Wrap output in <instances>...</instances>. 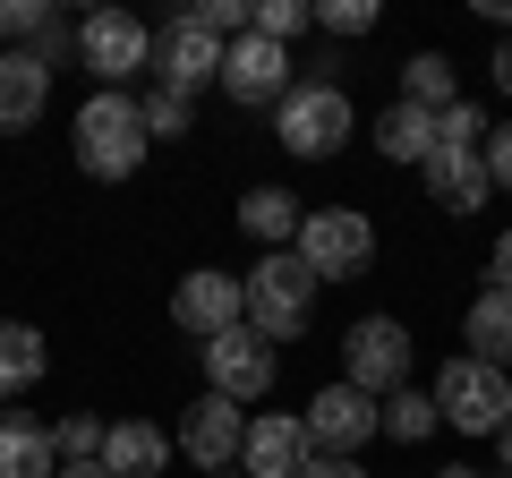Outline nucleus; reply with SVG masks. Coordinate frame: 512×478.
<instances>
[{
	"label": "nucleus",
	"mask_w": 512,
	"mask_h": 478,
	"mask_svg": "<svg viewBox=\"0 0 512 478\" xmlns=\"http://www.w3.org/2000/svg\"><path fill=\"white\" fill-rule=\"evenodd\" d=\"M69 146H77V171H86V180H137L146 154H154L137 94H103L94 86L86 103H77V120H69Z\"/></svg>",
	"instance_id": "1"
},
{
	"label": "nucleus",
	"mask_w": 512,
	"mask_h": 478,
	"mask_svg": "<svg viewBox=\"0 0 512 478\" xmlns=\"http://www.w3.org/2000/svg\"><path fill=\"white\" fill-rule=\"evenodd\" d=\"M350 129H359V111H350V94L333 86V77H299V86L274 103V137H282V154H299V163H333V154L350 146Z\"/></svg>",
	"instance_id": "2"
},
{
	"label": "nucleus",
	"mask_w": 512,
	"mask_h": 478,
	"mask_svg": "<svg viewBox=\"0 0 512 478\" xmlns=\"http://www.w3.org/2000/svg\"><path fill=\"white\" fill-rule=\"evenodd\" d=\"M239 291H248V325L265 333V342H299L325 282L299 265V248H265V257H256V274H239Z\"/></svg>",
	"instance_id": "3"
},
{
	"label": "nucleus",
	"mask_w": 512,
	"mask_h": 478,
	"mask_svg": "<svg viewBox=\"0 0 512 478\" xmlns=\"http://www.w3.org/2000/svg\"><path fill=\"white\" fill-rule=\"evenodd\" d=\"M427 393H436V419L453 436H504V419H512V376L487 368V359H470V350H453Z\"/></svg>",
	"instance_id": "4"
},
{
	"label": "nucleus",
	"mask_w": 512,
	"mask_h": 478,
	"mask_svg": "<svg viewBox=\"0 0 512 478\" xmlns=\"http://www.w3.org/2000/svg\"><path fill=\"white\" fill-rule=\"evenodd\" d=\"M77 60L94 69L103 94H137V77H154V26L128 18V9H94L77 26Z\"/></svg>",
	"instance_id": "5"
},
{
	"label": "nucleus",
	"mask_w": 512,
	"mask_h": 478,
	"mask_svg": "<svg viewBox=\"0 0 512 478\" xmlns=\"http://www.w3.org/2000/svg\"><path fill=\"white\" fill-rule=\"evenodd\" d=\"M291 248H299V265H308L316 282H350L376 257V222H367L359 205H308V222H299Z\"/></svg>",
	"instance_id": "6"
},
{
	"label": "nucleus",
	"mask_w": 512,
	"mask_h": 478,
	"mask_svg": "<svg viewBox=\"0 0 512 478\" xmlns=\"http://www.w3.org/2000/svg\"><path fill=\"white\" fill-rule=\"evenodd\" d=\"M342 385H359L367 402H393L410 385V325L402 316H359L342 333Z\"/></svg>",
	"instance_id": "7"
},
{
	"label": "nucleus",
	"mask_w": 512,
	"mask_h": 478,
	"mask_svg": "<svg viewBox=\"0 0 512 478\" xmlns=\"http://www.w3.org/2000/svg\"><path fill=\"white\" fill-rule=\"evenodd\" d=\"M197 350H205V393H222V402H265L282 385V350L256 325H231V333H214Z\"/></svg>",
	"instance_id": "8"
},
{
	"label": "nucleus",
	"mask_w": 512,
	"mask_h": 478,
	"mask_svg": "<svg viewBox=\"0 0 512 478\" xmlns=\"http://www.w3.org/2000/svg\"><path fill=\"white\" fill-rule=\"evenodd\" d=\"M299 427H308V453L359 461L367 444L384 436V402H367L359 385H316V402L299 410Z\"/></svg>",
	"instance_id": "9"
},
{
	"label": "nucleus",
	"mask_w": 512,
	"mask_h": 478,
	"mask_svg": "<svg viewBox=\"0 0 512 478\" xmlns=\"http://www.w3.org/2000/svg\"><path fill=\"white\" fill-rule=\"evenodd\" d=\"M154 86H163V94H180V103H197L205 86H222V43L205 35V26L188 18V9L163 26V35H154Z\"/></svg>",
	"instance_id": "10"
},
{
	"label": "nucleus",
	"mask_w": 512,
	"mask_h": 478,
	"mask_svg": "<svg viewBox=\"0 0 512 478\" xmlns=\"http://www.w3.org/2000/svg\"><path fill=\"white\" fill-rule=\"evenodd\" d=\"M291 86L299 77H291V52H282V43H265V35L222 43V94H231L239 111H274Z\"/></svg>",
	"instance_id": "11"
},
{
	"label": "nucleus",
	"mask_w": 512,
	"mask_h": 478,
	"mask_svg": "<svg viewBox=\"0 0 512 478\" xmlns=\"http://www.w3.org/2000/svg\"><path fill=\"white\" fill-rule=\"evenodd\" d=\"M171 325L197 333V342H214V333L248 325V291H239V274H222V265L180 274V291H171Z\"/></svg>",
	"instance_id": "12"
},
{
	"label": "nucleus",
	"mask_w": 512,
	"mask_h": 478,
	"mask_svg": "<svg viewBox=\"0 0 512 478\" xmlns=\"http://www.w3.org/2000/svg\"><path fill=\"white\" fill-rule=\"evenodd\" d=\"M239 436H248V410L222 402V393H205V402L180 419V436H171V444H180V453L214 478V470H231V461H239Z\"/></svg>",
	"instance_id": "13"
},
{
	"label": "nucleus",
	"mask_w": 512,
	"mask_h": 478,
	"mask_svg": "<svg viewBox=\"0 0 512 478\" xmlns=\"http://www.w3.org/2000/svg\"><path fill=\"white\" fill-rule=\"evenodd\" d=\"M239 470L248 478H299L308 470V427L291 410H256L248 436H239Z\"/></svg>",
	"instance_id": "14"
},
{
	"label": "nucleus",
	"mask_w": 512,
	"mask_h": 478,
	"mask_svg": "<svg viewBox=\"0 0 512 478\" xmlns=\"http://www.w3.org/2000/svg\"><path fill=\"white\" fill-rule=\"evenodd\" d=\"M419 180H427V205H444V214H478V205L495 197L487 154H478V146H436L419 163Z\"/></svg>",
	"instance_id": "15"
},
{
	"label": "nucleus",
	"mask_w": 512,
	"mask_h": 478,
	"mask_svg": "<svg viewBox=\"0 0 512 478\" xmlns=\"http://www.w3.org/2000/svg\"><path fill=\"white\" fill-rule=\"evenodd\" d=\"M171 453H180V444H171V427H154V419L103 427V470H111V478H163Z\"/></svg>",
	"instance_id": "16"
},
{
	"label": "nucleus",
	"mask_w": 512,
	"mask_h": 478,
	"mask_svg": "<svg viewBox=\"0 0 512 478\" xmlns=\"http://www.w3.org/2000/svg\"><path fill=\"white\" fill-rule=\"evenodd\" d=\"M43 103H52V69L26 60L18 43H9V52H0V137H9V129H35Z\"/></svg>",
	"instance_id": "17"
},
{
	"label": "nucleus",
	"mask_w": 512,
	"mask_h": 478,
	"mask_svg": "<svg viewBox=\"0 0 512 478\" xmlns=\"http://www.w3.org/2000/svg\"><path fill=\"white\" fill-rule=\"evenodd\" d=\"M0 478H60L52 427L26 419V410H0Z\"/></svg>",
	"instance_id": "18"
},
{
	"label": "nucleus",
	"mask_w": 512,
	"mask_h": 478,
	"mask_svg": "<svg viewBox=\"0 0 512 478\" xmlns=\"http://www.w3.org/2000/svg\"><path fill=\"white\" fill-rule=\"evenodd\" d=\"M43 368H52V342L26 316H0V402H18L26 385H43Z\"/></svg>",
	"instance_id": "19"
},
{
	"label": "nucleus",
	"mask_w": 512,
	"mask_h": 478,
	"mask_svg": "<svg viewBox=\"0 0 512 478\" xmlns=\"http://www.w3.org/2000/svg\"><path fill=\"white\" fill-rule=\"evenodd\" d=\"M461 342H470V359H487V368H512V291H478L470 316H461Z\"/></svg>",
	"instance_id": "20"
},
{
	"label": "nucleus",
	"mask_w": 512,
	"mask_h": 478,
	"mask_svg": "<svg viewBox=\"0 0 512 478\" xmlns=\"http://www.w3.org/2000/svg\"><path fill=\"white\" fill-rule=\"evenodd\" d=\"M376 154H384V163H410V171H419L427 154H436V111H419V103H384V120H376Z\"/></svg>",
	"instance_id": "21"
},
{
	"label": "nucleus",
	"mask_w": 512,
	"mask_h": 478,
	"mask_svg": "<svg viewBox=\"0 0 512 478\" xmlns=\"http://www.w3.org/2000/svg\"><path fill=\"white\" fill-rule=\"evenodd\" d=\"M299 222H308V205H299L291 188H248V197H239V231L265 239V248H291Z\"/></svg>",
	"instance_id": "22"
},
{
	"label": "nucleus",
	"mask_w": 512,
	"mask_h": 478,
	"mask_svg": "<svg viewBox=\"0 0 512 478\" xmlns=\"http://www.w3.org/2000/svg\"><path fill=\"white\" fill-rule=\"evenodd\" d=\"M402 103H419V111H453V103H461L453 60H444V52H410V69H402Z\"/></svg>",
	"instance_id": "23"
},
{
	"label": "nucleus",
	"mask_w": 512,
	"mask_h": 478,
	"mask_svg": "<svg viewBox=\"0 0 512 478\" xmlns=\"http://www.w3.org/2000/svg\"><path fill=\"white\" fill-rule=\"evenodd\" d=\"M436 393H427V385H402V393H393V402H384V436H393V444H427V436H436Z\"/></svg>",
	"instance_id": "24"
},
{
	"label": "nucleus",
	"mask_w": 512,
	"mask_h": 478,
	"mask_svg": "<svg viewBox=\"0 0 512 478\" xmlns=\"http://www.w3.org/2000/svg\"><path fill=\"white\" fill-rule=\"evenodd\" d=\"M137 111H146V137L163 146V137H197V103H180V94H137Z\"/></svg>",
	"instance_id": "25"
},
{
	"label": "nucleus",
	"mask_w": 512,
	"mask_h": 478,
	"mask_svg": "<svg viewBox=\"0 0 512 478\" xmlns=\"http://www.w3.org/2000/svg\"><path fill=\"white\" fill-rule=\"evenodd\" d=\"M299 26H316L308 0H256V26H248V35H265V43H282V52H291Z\"/></svg>",
	"instance_id": "26"
},
{
	"label": "nucleus",
	"mask_w": 512,
	"mask_h": 478,
	"mask_svg": "<svg viewBox=\"0 0 512 478\" xmlns=\"http://www.w3.org/2000/svg\"><path fill=\"white\" fill-rule=\"evenodd\" d=\"M18 52H26V60H43V69H60V60L77 52V26H60L52 9H43V18L26 26V43H18Z\"/></svg>",
	"instance_id": "27"
},
{
	"label": "nucleus",
	"mask_w": 512,
	"mask_h": 478,
	"mask_svg": "<svg viewBox=\"0 0 512 478\" xmlns=\"http://www.w3.org/2000/svg\"><path fill=\"white\" fill-rule=\"evenodd\" d=\"M316 26L342 35V43H359V35H376V0H316Z\"/></svg>",
	"instance_id": "28"
},
{
	"label": "nucleus",
	"mask_w": 512,
	"mask_h": 478,
	"mask_svg": "<svg viewBox=\"0 0 512 478\" xmlns=\"http://www.w3.org/2000/svg\"><path fill=\"white\" fill-rule=\"evenodd\" d=\"M52 453L60 461H103V419H60L52 427Z\"/></svg>",
	"instance_id": "29"
},
{
	"label": "nucleus",
	"mask_w": 512,
	"mask_h": 478,
	"mask_svg": "<svg viewBox=\"0 0 512 478\" xmlns=\"http://www.w3.org/2000/svg\"><path fill=\"white\" fill-rule=\"evenodd\" d=\"M436 146H487V120H478V103L436 111Z\"/></svg>",
	"instance_id": "30"
},
{
	"label": "nucleus",
	"mask_w": 512,
	"mask_h": 478,
	"mask_svg": "<svg viewBox=\"0 0 512 478\" xmlns=\"http://www.w3.org/2000/svg\"><path fill=\"white\" fill-rule=\"evenodd\" d=\"M478 154H487V180L512 197V129H487V146H478Z\"/></svg>",
	"instance_id": "31"
},
{
	"label": "nucleus",
	"mask_w": 512,
	"mask_h": 478,
	"mask_svg": "<svg viewBox=\"0 0 512 478\" xmlns=\"http://www.w3.org/2000/svg\"><path fill=\"white\" fill-rule=\"evenodd\" d=\"M487 282H495V291H512V231L487 248Z\"/></svg>",
	"instance_id": "32"
},
{
	"label": "nucleus",
	"mask_w": 512,
	"mask_h": 478,
	"mask_svg": "<svg viewBox=\"0 0 512 478\" xmlns=\"http://www.w3.org/2000/svg\"><path fill=\"white\" fill-rule=\"evenodd\" d=\"M299 478H367V470H359V461H333V453H308V470H299Z\"/></svg>",
	"instance_id": "33"
},
{
	"label": "nucleus",
	"mask_w": 512,
	"mask_h": 478,
	"mask_svg": "<svg viewBox=\"0 0 512 478\" xmlns=\"http://www.w3.org/2000/svg\"><path fill=\"white\" fill-rule=\"evenodd\" d=\"M26 35V18H18V0H0V52H9V43Z\"/></svg>",
	"instance_id": "34"
},
{
	"label": "nucleus",
	"mask_w": 512,
	"mask_h": 478,
	"mask_svg": "<svg viewBox=\"0 0 512 478\" xmlns=\"http://www.w3.org/2000/svg\"><path fill=\"white\" fill-rule=\"evenodd\" d=\"M60 478H111L103 461H60Z\"/></svg>",
	"instance_id": "35"
},
{
	"label": "nucleus",
	"mask_w": 512,
	"mask_h": 478,
	"mask_svg": "<svg viewBox=\"0 0 512 478\" xmlns=\"http://www.w3.org/2000/svg\"><path fill=\"white\" fill-rule=\"evenodd\" d=\"M487 69H495V86L512 94V43H504V52H495V60H487Z\"/></svg>",
	"instance_id": "36"
},
{
	"label": "nucleus",
	"mask_w": 512,
	"mask_h": 478,
	"mask_svg": "<svg viewBox=\"0 0 512 478\" xmlns=\"http://www.w3.org/2000/svg\"><path fill=\"white\" fill-rule=\"evenodd\" d=\"M495 461H504L495 478H512V419H504V436H495Z\"/></svg>",
	"instance_id": "37"
},
{
	"label": "nucleus",
	"mask_w": 512,
	"mask_h": 478,
	"mask_svg": "<svg viewBox=\"0 0 512 478\" xmlns=\"http://www.w3.org/2000/svg\"><path fill=\"white\" fill-rule=\"evenodd\" d=\"M478 18H495V26H512V0H478Z\"/></svg>",
	"instance_id": "38"
},
{
	"label": "nucleus",
	"mask_w": 512,
	"mask_h": 478,
	"mask_svg": "<svg viewBox=\"0 0 512 478\" xmlns=\"http://www.w3.org/2000/svg\"><path fill=\"white\" fill-rule=\"evenodd\" d=\"M436 478H495V470H461V461H453V470H436Z\"/></svg>",
	"instance_id": "39"
}]
</instances>
